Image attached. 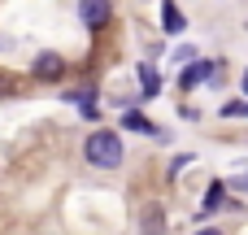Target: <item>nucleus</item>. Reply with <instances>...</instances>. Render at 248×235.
<instances>
[{"instance_id":"2","label":"nucleus","mask_w":248,"mask_h":235,"mask_svg":"<svg viewBox=\"0 0 248 235\" xmlns=\"http://www.w3.org/2000/svg\"><path fill=\"white\" fill-rule=\"evenodd\" d=\"M109 13H113L109 0H78V17H83V26H105Z\"/></svg>"},{"instance_id":"5","label":"nucleus","mask_w":248,"mask_h":235,"mask_svg":"<svg viewBox=\"0 0 248 235\" xmlns=\"http://www.w3.org/2000/svg\"><path fill=\"white\" fill-rule=\"evenodd\" d=\"M183 26H187V17L179 13L174 0H166V4H161V31H166V35H183Z\"/></svg>"},{"instance_id":"8","label":"nucleus","mask_w":248,"mask_h":235,"mask_svg":"<svg viewBox=\"0 0 248 235\" xmlns=\"http://www.w3.org/2000/svg\"><path fill=\"white\" fill-rule=\"evenodd\" d=\"M140 87H144V100L157 96V70L153 65H140Z\"/></svg>"},{"instance_id":"9","label":"nucleus","mask_w":248,"mask_h":235,"mask_svg":"<svg viewBox=\"0 0 248 235\" xmlns=\"http://www.w3.org/2000/svg\"><path fill=\"white\" fill-rule=\"evenodd\" d=\"M222 196H227V188H222V183H218V179H214V183H209V192H205V209H209V214H214V209H218V205H222Z\"/></svg>"},{"instance_id":"10","label":"nucleus","mask_w":248,"mask_h":235,"mask_svg":"<svg viewBox=\"0 0 248 235\" xmlns=\"http://www.w3.org/2000/svg\"><path fill=\"white\" fill-rule=\"evenodd\" d=\"M235 188H240V192H248V170L240 174V179H235Z\"/></svg>"},{"instance_id":"3","label":"nucleus","mask_w":248,"mask_h":235,"mask_svg":"<svg viewBox=\"0 0 248 235\" xmlns=\"http://www.w3.org/2000/svg\"><path fill=\"white\" fill-rule=\"evenodd\" d=\"M209 74L218 78V74H222V65H214V61H196V65H187V70H183V78H179V92H192V87H196L201 78H209Z\"/></svg>"},{"instance_id":"11","label":"nucleus","mask_w":248,"mask_h":235,"mask_svg":"<svg viewBox=\"0 0 248 235\" xmlns=\"http://www.w3.org/2000/svg\"><path fill=\"white\" fill-rule=\"evenodd\" d=\"M196 235H222V231H218V227H201Z\"/></svg>"},{"instance_id":"1","label":"nucleus","mask_w":248,"mask_h":235,"mask_svg":"<svg viewBox=\"0 0 248 235\" xmlns=\"http://www.w3.org/2000/svg\"><path fill=\"white\" fill-rule=\"evenodd\" d=\"M83 157H87V166H96V170L122 166V135H118V131H92L87 144H83Z\"/></svg>"},{"instance_id":"7","label":"nucleus","mask_w":248,"mask_h":235,"mask_svg":"<svg viewBox=\"0 0 248 235\" xmlns=\"http://www.w3.org/2000/svg\"><path fill=\"white\" fill-rule=\"evenodd\" d=\"M122 126H126V131H140V135H157L153 118H144L140 109H126V113H122Z\"/></svg>"},{"instance_id":"4","label":"nucleus","mask_w":248,"mask_h":235,"mask_svg":"<svg viewBox=\"0 0 248 235\" xmlns=\"http://www.w3.org/2000/svg\"><path fill=\"white\" fill-rule=\"evenodd\" d=\"M65 74V61L57 57V52H39L35 57V78H48V83H57Z\"/></svg>"},{"instance_id":"12","label":"nucleus","mask_w":248,"mask_h":235,"mask_svg":"<svg viewBox=\"0 0 248 235\" xmlns=\"http://www.w3.org/2000/svg\"><path fill=\"white\" fill-rule=\"evenodd\" d=\"M244 96H248V70H244Z\"/></svg>"},{"instance_id":"6","label":"nucleus","mask_w":248,"mask_h":235,"mask_svg":"<svg viewBox=\"0 0 248 235\" xmlns=\"http://www.w3.org/2000/svg\"><path fill=\"white\" fill-rule=\"evenodd\" d=\"M140 231L144 235H166V214H161V205H148V209L140 214Z\"/></svg>"}]
</instances>
